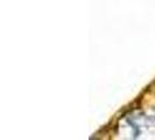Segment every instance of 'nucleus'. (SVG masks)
I'll return each mask as SVG.
<instances>
[]
</instances>
